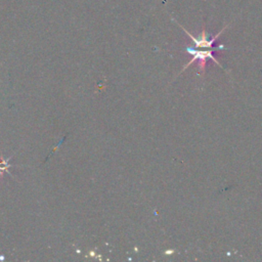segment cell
Here are the masks:
<instances>
[{"label":"cell","mask_w":262,"mask_h":262,"mask_svg":"<svg viewBox=\"0 0 262 262\" xmlns=\"http://www.w3.org/2000/svg\"><path fill=\"white\" fill-rule=\"evenodd\" d=\"M10 158H12V157H10ZM10 158H9V159H10ZM9 159H7V160L1 159V160H0V176H1V177H3V174L8 171V168H9V167H11V165L8 164V160H9Z\"/></svg>","instance_id":"cell-3"},{"label":"cell","mask_w":262,"mask_h":262,"mask_svg":"<svg viewBox=\"0 0 262 262\" xmlns=\"http://www.w3.org/2000/svg\"><path fill=\"white\" fill-rule=\"evenodd\" d=\"M176 24L187 34V36L192 40V42L194 43V45H195L196 48H207V49L213 48V45H214V43L216 42V40L219 38V36L222 34V32L227 28V26H225L216 36H214L212 39H209L208 34H207V32H206V29H205V26L203 27L202 33H201L198 37H194V36H192L186 29H184L181 25H179L177 21H176Z\"/></svg>","instance_id":"cell-2"},{"label":"cell","mask_w":262,"mask_h":262,"mask_svg":"<svg viewBox=\"0 0 262 262\" xmlns=\"http://www.w3.org/2000/svg\"><path fill=\"white\" fill-rule=\"evenodd\" d=\"M225 47H224V45H219V46H217V47H213V48H209V49H206V50H204V49H194V48H192V47H186V51L192 56L191 57V59L183 67V69H182V71H184L185 69H187L192 62H194V61H198V67H199V70H200V74L202 73V75H204L205 74V70H206V63H207V60L208 59H212V60H214L220 68H222V66H221V63L217 60V58L213 55V53L215 52V51H217V50H219V49H224ZM181 71V72H182Z\"/></svg>","instance_id":"cell-1"}]
</instances>
